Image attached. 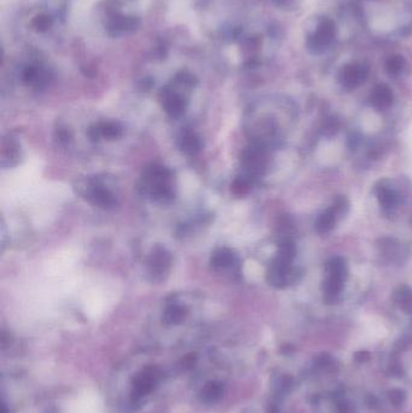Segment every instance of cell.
<instances>
[{
  "instance_id": "cell-19",
  "label": "cell",
  "mask_w": 412,
  "mask_h": 413,
  "mask_svg": "<svg viewBox=\"0 0 412 413\" xmlns=\"http://www.w3.org/2000/svg\"><path fill=\"white\" fill-rule=\"evenodd\" d=\"M52 18L48 15H45V13H41V15H38L37 18L33 20L32 22V27L34 28L37 32L39 33H44V32H46V30L50 29L52 26Z\"/></svg>"
},
{
  "instance_id": "cell-16",
  "label": "cell",
  "mask_w": 412,
  "mask_h": 413,
  "mask_svg": "<svg viewBox=\"0 0 412 413\" xmlns=\"http://www.w3.org/2000/svg\"><path fill=\"white\" fill-rule=\"evenodd\" d=\"M185 317V308L179 305H171L168 307L163 319L167 324H179Z\"/></svg>"
},
{
  "instance_id": "cell-4",
  "label": "cell",
  "mask_w": 412,
  "mask_h": 413,
  "mask_svg": "<svg viewBox=\"0 0 412 413\" xmlns=\"http://www.w3.org/2000/svg\"><path fill=\"white\" fill-rule=\"evenodd\" d=\"M347 199L345 197L336 198L333 206H329L328 209L323 211L316 220V230L319 235H326L334 230L337 221L341 218H344L345 214L348 211Z\"/></svg>"
},
{
  "instance_id": "cell-1",
  "label": "cell",
  "mask_w": 412,
  "mask_h": 413,
  "mask_svg": "<svg viewBox=\"0 0 412 413\" xmlns=\"http://www.w3.org/2000/svg\"><path fill=\"white\" fill-rule=\"evenodd\" d=\"M297 249L292 241H284L279 247L278 253L271 263L269 282L276 288H284L295 280L294 260Z\"/></svg>"
},
{
  "instance_id": "cell-12",
  "label": "cell",
  "mask_w": 412,
  "mask_h": 413,
  "mask_svg": "<svg viewBox=\"0 0 412 413\" xmlns=\"http://www.w3.org/2000/svg\"><path fill=\"white\" fill-rule=\"evenodd\" d=\"M139 23L141 22L138 18L116 15L115 18H112L109 22V26H108L109 28L108 29L110 30L112 34H120V33L137 29Z\"/></svg>"
},
{
  "instance_id": "cell-3",
  "label": "cell",
  "mask_w": 412,
  "mask_h": 413,
  "mask_svg": "<svg viewBox=\"0 0 412 413\" xmlns=\"http://www.w3.org/2000/svg\"><path fill=\"white\" fill-rule=\"evenodd\" d=\"M336 39V26L333 20L319 18L314 20L306 35V46L312 55H323L330 50Z\"/></svg>"
},
{
  "instance_id": "cell-5",
  "label": "cell",
  "mask_w": 412,
  "mask_h": 413,
  "mask_svg": "<svg viewBox=\"0 0 412 413\" xmlns=\"http://www.w3.org/2000/svg\"><path fill=\"white\" fill-rule=\"evenodd\" d=\"M369 77V67L363 62H351L342 67L339 73V82L345 90H356Z\"/></svg>"
},
{
  "instance_id": "cell-6",
  "label": "cell",
  "mask_w": 412,
  "mask_h": 413,
  "mask_svg": "<svg viewBox=\"0 0 412 413\" xmlns=\"http://www.w3.org/2000/svg\"><path fill=\"white\" fill-rule=\"evenodd\" d=\"M159 379V372L154 367H148L143 371L142 374H138L137 379L134 381V389L131 400L132 404L138 405L142 402L146 395H149Z\"/></svg>"
},
{
  "instance_id": "cell-21",
  "label": "cell",
  "mask_w": 412,
  "mask_h": 413,
  "mask_svg": "<svg viewBox=\"0 0 412 413\" xmlns=\"http://www.w3.org/2000/svg\"><path fill=\"white\" fill-rule=\"evenodd\" d=\"M397 302L400 303L403 308H406V306L412 307V291L410 289L404 288L400 289L399 291L397 293Z\"/></svg>"
},
{
  "instance_id": "cell-14",
  "label": "cell",
  "mask_w": 412,
  "mask_h": 413,
  "mask_svg": "<svg viewBox=\"0 0 412 413\" xmlns=\"http://www.w3.org/2000/svg\"><path fill=\"white\" fill-rule=\"evenodd\" d=\"M237 263V258L235 255L232 254L231 250L220 249L213 255L212 258V265L218 270H223L226 267H231Z\"/></svg>"
},
{
  "instance_id": "cell-11",
  "label": "cell",
  "mask_w": 412,
  "mask_h": 413,
  "mask_svg": "<svg viewBox=\"0 0 412 413\" xmlns=\"http://www.w3.org/2000/svg\"><path fill=\"white\" fill-rule=\"evenodd\" d=\"M171 263V256L163 248H156L149 260V270L155 277L165 275Z\"/></svg>"
},
{
  "instance_id": "cell-17",
  "label": "cell",
  "mask_w": 412,
  "mask_h": 413,
  "mask_svg": "<svg viewBox=\"0 0 412 413\" xmlns=\"http://www.w3.org/2000/svg\"><path fill=\"white\" fill-rule=\"evenodd\" d=\"M381 248H382V255L391 258L392 261L395 258H400V249H403V247H401L399 242L391 240V238L383 240Z\"/></svg>"
},
{
  "instance_id": "cell-13",
  "label": "cell",
  "mask_w": 412,
  "mask_h": 413,
  "mask_svg": "<svg viewBox=\"0 0 412 413\" xmlns=\"http://www.w3.org/2000/svg\"><path fill=\"white\" fill-rule=\"evenodd\" d=\"M224 387L220 382H208L203 387L201 392V399L203 402L207 404H213L219 400L223 396Z\"/></svg>"
},
{
  "instance_id": "cell-8",
  "label": "cell",
  "mask_w": 412,
  "mask_h": 413,
  "mask_svg": "<svg viewBox=\"0 0 412 413\" xmlns=\"http://www.w3.org/2000/svg\"><path fill=\"white\" fill-rule=\"evenodd\" d=\"M87 191H89L87 197L96 206L108 208L115 204V198L112 192L98 183H91L90 185L87 186Z\"/></svg>"
},
{
  "instance_id": "cell-22",
  "label": "cell",
  "mask_w": 412,
  "mask_h": 413,
  "mask_svg": "<svg viewBox=\"0 0 412 413\" xmlns=\"http://www.w3.org/2000/svg\"><path fill=\"white\" fill-rule=\"evenodd\" d=\"M276 4L278 5V6H288V5L292 3V0H273Z\"/></svg>"
},
{
  "instance_id": "cell-2",
  "label": "cell",
  "mask_w": 412,
  "mask_h": 413,
  "mask_svg": "<svg viewBox=\"0 0 412 413\" xmlns=\"http://www.w3.org/2000/svg\"><path fill=\"white\" fill-rule=\"evenodd\" d=\"M347 265L344 258L335 256L326 263L323 280V297L328 303L335 302L342 294L347 280Z\"/></svg>"
},
{
  "instance_id": "cell-20",
  "label": "cell",
  "mask_w": 412,
  "mask_h": 413,
  "mask_svg": "<svg viewBox=\"0 0 412 413\" xmlns=\"http://www.w3.org/2000/svg\"><path fill=\"white\" fill-rule=\"evenodd\" d=\"M99 127H101V132H102V136H104V137L117 138L121 136L120 127L114 122H108V124H103Z\"/></svg>"
},
{
  "instance_id": "cell-9",
  "label": "cell",
  "mask_w": 412,
  "mask_h": 413,
  "mask_svg": "<svg viewBox=\"0 0 412 413\" xmlns=\"http://www.w3.org/2000/svg\"><path fill=\"white\" fill-rule=\"evenodd\" d=\"M378 203L382 206L385 211H392L398 206L399 203V195L397 190L391 185H387V181L381 183V185L376 189Z\"/></svg>"
},
{
  "instance_id": "cell-15",
  "label": "cell",
  "mask_w": 412,
  "mask_h": 413,
  "mask_svg": "<svg viewBox=\"0 0 412 413\" xmlns=\"http://www.w3.org/2000/svg\"><path fill=\"white\" fill-rule=\"evenodd\" d=\"M202 144L200 138L195 133H185L181 139V148L186 154H195L201 149Z\"/></svg>"
},
{
  "instance_id": "cell-10",
  "label": "cell",
  "mask_w": 412,
  "mask_h": 413,
  "mask_svg": "<svg viewBox=\"0 0 412 413\" xmlns=\"http://www.w3.org/2000/svg\"><path fill=\"white\" fill-rule=\"evenodd\" d=\"M370 103L376 110H387L393 103V92L387 85H378L371 92Z\"/></svg>"
},
{
  "instance_id": "cell-7",
  "label": "cell",
  "mask_w": 412,
  "mask_h": 413,
  "mask_svg": "<svg viewBox=\"0 0 412 413\" xmlns=\"http://www.w3.org/2000/svg\"><path fill=\"white\" fill-rule=\"evenodd\" d=\"M163 108L167 112L168 115L172 117H179L185 112V99L179 93L174 92L173 88L168 87L165 88L162 93Z\"/></svg>"
},
{
  "instance_id": "cell-18",
  "label": "cell",
  "mask_w": 412,
  "mask_h": 413,
  "mask_svg": "<svg viewBox=\"0 0 412 413\" xmlns=\"http://www.w3.org/2000/svg\"><path fill=\"white\" fill-rule=\"evenodd\" d=\"M386 68L390 75L398 77L403 74L404 69L406 68V62L401 56H392L387 60Z\"/></svg>"
}]
</instances>
